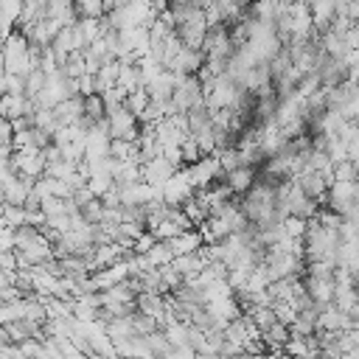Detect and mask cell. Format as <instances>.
<instances>
[{
    "label": "cell",
    "mask_w": 359,
    "mask_h": 359,
    "mask_svg": "<svg viewBox=\"0 0 359 359\" xmlns=\"http://www.w3.org/2000/svg\"><path fill=\"white\" fill-rule=\"evenodd\" d=\"M59 73L65 76V79H73V81H79L81 76H87V62H84V53H70L67 59H65V65L59 67Z\"/></svg>",
    "instance_id": "obj_17"
},
{
    "label": "cell",
    "mask_w": 359,
    "mask_h": 359,
    "mask_svg": "<svg viewBox=\"0 0 359 359\" xmlns=\"http://www.w3.org/2000/svg\"><path fill=\"white\" fill-rule=\"evenodd\" d=\"M255 180H258V171L250 168V165H238V168H233V171L224 174V185L230 188L233 196H244L255 185Z\"/></svg>",
    "instance_id": "obj_9"
},
{
    "label": "cell",
    "mask_w": 359,
    "mask_h": 359,
    "mask_svg": "<svg viewBox=\"0 0 359 359\" xmlns=\"http://www.w3.org/2000/svg\"><path fill=\"white\" fill-rule=\"evenodd\" d=\"M334 182H356V165L351 160H342V163H334V171H331Z\"/></svg>",
    "instance_id": "obj_26"
},
{
    "label": "cell",
    "mask_w": 359,
    "mask_h": 359,
    "mask_svg": "<svg viewBox=\"0 0 359 359\" xmlns=\"http://www.w3.org/2000/svg\"><path fill=\"white\" fill-rule=\"evenodd\" d=\"M53 115H56L59 126H76L81 121V115H84V98L76 95V98H67V101L56 104L53 107Z\"/></svg>",
    "instance_id": "obj_10"
},
{
    "label": "cell",
    "mask_w": 359,
    "mask_h": 359,
    "mask_svg": "<svg viewBox=\"0 0 359 359\" xmlns=\"http://www.w3.org/2000/svg\"><path fill=\"white\" fill-rule=\"evenodd\" d=\"M283 236L303 241V236H306V222H303V219H294V216H286V219H283Z\"/></svg>",
    "instance_id": "obj_28"
},
{
    "label": "cell",
    "mask_w": 359,
    "mask_h": 359,
    "mask_svg": "<svg viewBox=\"0 0 359 359\" xmlns=\"http://www.w3.org/2000/svg\"><path fill=\"white\" fill-rule=\"evenodd\" d=\"M3 222H6V227H11V230L28 224V222H25V210H22V208H11V205H6V210H3Z\"/></svg>",
    "instance_id": "obj_29"
},
{
    "label": "cell",
    "mask_w": 359,
    "mask_h": 359,
    "mask_svg": "<svg viewBox=\"0 0 359 359\" xmlns=\"http://www.w3.org/2000/svg\"><path fill=\"white\" fill-rule=\"evenodd\" d=\"M20 14H22V3H17V0H0V22H6V25H17V20H20Z\"/></svg>",
    "instance_id": "obj_25"
},
{
    "label": "cell",
    "mask_w": 359,
    "mask_h": 359,
    "mask_svg": "<svg viewBox=\"0 0 359 359\" xmlns=\"http://www.w3.org/2000/svg\"><path fill=\"white\" fill-rule=\"evenodd\" d=\"M165 244H168V250H171V255H174V258H182V255H194V252H199V250L205 247V241H202V236H199L196 230L180 233L177 238H171V241H165Z\"/></svg>",
    "instance_id": "obj_11"
},
{
    "label": "cell",
    "mask_w": 359,
    "mask_h": 359,
    "mask_svg": "<svg viewBox=\"0 0 359 359\" xmlns=\"http://www.w3.org/2000/svg\"><path fill=\"white\" fill-rule=\"evenodd\" d=\"M272 309H275L278 323H280V325H286V328H292V323H294V317H297L294 306H292V303H275Z\"/></svg>",
    "instance_id": "obj_30"
},
{
    "label": "cell",
    "mask_w": 359,
    "mask_h": 359,
    "mask_svg": "<svg viewBox=\"0 0 359 359\" xmlns=\"http://www.w3.org/2000/svg\"><path fill=\"white\" fill-rule=\"evenodd\" d=\"M42 241V230L39 227H31V224H22L14 230V250H25L31 244Z\"/></svg>",
    "instance_id": "obj_18"
},
{
    "label": "cell",
    "mask_w": 359,
    "mask_h": 359,
    "mask_svg": "<svg viewBox=\"0 0 359 359\" xmlns=\"http://www.w3.org/2000/svg\"><path fill=\"white\" fill-rule=\"evenodd\" d=\"M25 107H28L25 95H0V115L6 121H11V123L25 118Z\"/></svg>",
    "instance_id": "obj_15"
},
{
    "label": "cell",
    "mask_w": 359,
    "mask_h": 359,
    "mask_svg": "<svg viewBox=\"0 0 359 359\" xmlns=\"http://www.w3.org/2000/svg\"><path fill=\"white\" fill-rule=\"evenodd\" d=\"M177 171H180V168H174V165L160 154V157H154L151 163H146V165H143V182H146V185H151V188H163V185H165Z\"/></svg>",
    "instance_id": "obj_8"
},
{
    "label": "cell",
    "mask_w": 359,
    "mask_h": 359,
    "mask_svg": "<svg viewBox=\"0 0 359 359\" xmlns=\"http://www.w3.org/2000/svg\"><path fill=\"white\" fill-rule=\"evenodd\" d=\"M320 311H323V306L297 311V317H294V323H292V334H294V337H314V334L320 331Z\"/></svg>",
    "instance_id": "obj_12"
},
{
    "label": "cell",
    "mask_w": 359,
    "mask_h": 359,
    "mask_svg": "<svg viewBox=\"0 0 359 359\" xmlns=\"http://www.w3.org/2000/svg\"><path fill=\"white\" fill-rule=\"evenodd\" d=\"M129 323H132V331H135V337H149V334L160 331L157 320H151V317H146V314H140V311H135V314L129 317Z\"/></svg>",
    "instance_id": "obj_23"
},
{
    "label": "cell",
    "mask_w": 359,
    "mask_h": 359,
    "mask_svg": "<svg viewBox=\"0 0 359 359\" xmlns=\"http://www.w3.org/2000/svg\"><path fill=\"white\" fill-rule=\"evenodd\" d=\"M180 151H182V168H191V165H196V163L202 160V151H199V146H196L191 137L180 146Z\"/></svg>",
    "instance_id": "obj_27"
},
{
    "label": "cell",
    "mask_w": 359,
    "mask_h": 359,
    "mask_svg": "<svg viewBox=\"0 0 359 359\" xmlns=\"http://www.w3.org/2000/svg\"><path fill=\"white\" fill-rule=\"evenodd\" d=\"M320 331H351V317L334 303H328L320 311Z\"/></svg>",
    "instance_id": "obj_13"
},
{
    "label": "cell",
    "mask_w": 359,
    "mask_h": 359,
    "mask_svg": "<svg viewBox=\"0 0 359 359\" xmlns=\"http://www.w3.org/2000/svg\"><path fill=\"white\" fill-rule=\"evenodd\" d=\"M317 79H320V87L323 90H334V87H342L353 79V70H351V62L348 59H339V56H331V53H320L317 59V67H314Z\"/></svg>",
    "instance_id": "obj_2"
},
{
    "label": "cell",
    "mask_w": 359,
    "mask_h": 359,
    "mask_svg": "<svg viewBox=\"0 0 359 359\" xmlns=\"http://www.w3.org/2000/svg\"><path fill=\"white\" fill-rule=\"evenodd\" d=\"M118 76H121V62L112 59L109 65H104L98 73H95V81H98V95H104L107 90L118 87Z\"/></svg>",
    "instance_id": "obj_16"
},
{
    "label": "cell",
    "mask_w": 359,
    "mask_h": 359,
    "mask_svg": "<svg viewBox=\"0 0 359 359\" xmlns=\"http://www.w3.org/2000/svg\"><path fill=\"white\" fill-rule=\"evenodd\" d=\"M278 359H292V356H286V353H280V356H278Z\"/></svg>",
    "instance_id": "obj_32"
},
{
    "label": "cell",
    "mask_w": 359,
    "mask_h": 359,
    "mask_svg": "<svg viewBox=\"0 0 359 359\" xmlns=\"http://www.w3.org/2000/svg\"><path fill=\"white\" fill-rule=\"evenodd\" d=\"M143 126L140 121L126 109V107H118L112 112H107V135L109 140H126V143H137Z\"/></svg>",
    "instance_id": "obj_3"
},
{
    "label": "cell",
    "mask_w": 359,
    "mask_h": 359,
    "mask_svg": "<svg viewBox=\"0 0 359 359\" xmlns=\"http://www.w3.org/2000/svg\"><path fill=\"white\" fill-rule=\"evenodd\" d=\"M45 84H48V76H45L42 70H31V73L25 76V98H28V101H36V98L42 95Z\"/></svg>",
    "instance_id": "obj_20"
},
{
    "label": "cell",
    "mask_w": 359,
    "mask_h": 359,
    "mask_svg": "<svg viewBox=\"0 0 359 359\" xmlns=\"http://www.w3.org/2000/svg\"><path fill=\"white\" fill-rule=\"evenodd\" d=\"M34 185H36V180L22 177V174L6 180V182H3V202L11 205V208H22L25 199H28V194L34 191Z\"/></svg>",
    "instance_id": "obj_7"
},
{
    "label": "cell",
    "mask_w": 359,
    "mask_h": 359,
    "mask_svg": "<svg viewBox=\"0 0 359 359\" xmlns=\"http://www.w3.org/2000/svg\"><path fill=\"white\" fill-rule=\"evenodd\" d=\"M11 137H14V126H11V121H6L0 115V146L3 143H11Z\"/></svg>",
    "instance_id": "obj_31"
},
{
    "label": "cell",
    "mask_w": 359,
    "mask_h": 359,
    "mask_svg": "<svg viewBox=\"0 0 359 359\" xmlns=\"http://www.w3.org/2000/svg\"><path fill=\"white\" fill-rule=\"evenodd\" d=\"M320 208L348 219L356 208H359V185L356 182H331L328 185V194L323 196Z\"/></svg>",
    "instance_id": "obj_1"
},
{
    "label": "cell",
    "mask_w": 359,
    "mask_h": 359,
    "mask_svg": "<svg viewBox=\"0 0 359 359\" xmlns=\"http://www.w3.org/2000/svg\"><path fill=\"white\" fill-rule=\"evenodd\" d=\"M194 194H196V191H194V185H191V180H188V174H185V168L177 171V174L163 185V202H165L168 208H182Z\"/></svg>",
    "instance_id": "obj_4"
},
{
    "label": "cell",
    "mask_w": 359,
    "mask_h": 359,
    "mask_svg": "<svg viewBox=\"0 0 359 359\" xmlns=\"http://www.w3.org/2000/svg\"><path fill=\"white\" fill-rule=\"evenodd\" d=\"M0 95H25V79L6 73L0 79Z\"/></svg>",
    "instance_id": "obj_24"
},
{
    "label": "cell",
    "mask_w": 359,
    "mask_h": 359,
    "mask_svg": "<svg viewBox=\"0 0 359 359\" xmlns=\"http://www.w3.org/2000/svg\"><path fill=\"white\" fill-rule=\"evenodd\" d=\"M250 317H252V323H255V328L264 334V331H269L275 323H278V317H275V309L272 306H255L252 311H247Z\"/></svg>",
    "instance_id": "obj_19"
},
{
    "label": "cell",
    "mask_w": 359,
    "mask_h": 359,
    "mask_svg": "<svg viewBox=\"0 0 359 359\" xmlns=\"http://www.w3.org/2000/svg\"><path fill=\"white\" fill-rule=\"evenodd\" d=\"M149 104H151V98H149V93H146V90H135V93H129V95H126V101H123V107H126L135 118H140V115L149 109Z\"/></svg>",
    "instance_id": "obj_21"
},
{
    "label": "cell",
    "mask_w": 359,
    "mask_h": 359,
    "mask_svg": "<svg viewBox=\"0 0 359 359\" xmlns=\"http://www.w3.org/2000/svg\"><path fill=\"white\" fill-rule=\"evenodd\" d=\"M261 339H264V345H266V353H283L286 342L292 339V328H286V325L275 323L269 331H264V334H261Z\"/></svg>",
    "instance_id": "obj_14"
},
{
    "label": "cell",
    "mask_w": 359,
    "mask_h": 359,
    "mask_svg": "<svg viewBox=\"0 0 359 359\" xmlns=\"http://www.w3.org/2000/svg\"><path fill=\"white\" fill-rule=\"evenodd\" d=\"M202 67H205V53H202V50H188V48H182V50L165 65V70L174 73V76H180V79L196 76Z\"/></svg>",
    "instance_id": "obj_5"
},
{
    "label": "cell",
    "mask_w": 359,
    "mask_h": 359,
    "mask_svg": "<svg viewBox=\"0 0 359 359\" xmlns=\"http://www.w3.org/2000/svg\"><path fill=\"white\" fill-rule=\"evenodd\" d=\"M76 17L79 20H104V3L101 0H81V3H76Z\"/></svg>",
    "instance_id": "obj_22"
},
{
    "label": "cell",
    "mask_w": 359,
    "mask_h": 359,
    "mask_svg": "<svg viewBox=\"0 0 359 359\" xmlns=\"http://www.w3.org/2000/svg\"><path fill=\"white\" fill-rule=\"evenodd\" d=\"M292 182H294L309 199H314V202H323V196L328 194V185H331V180H328L325 174L311 171V168H303Z\"/></svg>",
    "instance_id": "obj_6"
}]
</instances>
